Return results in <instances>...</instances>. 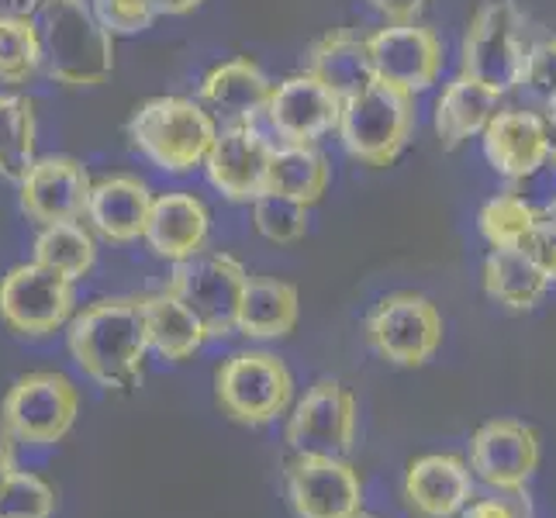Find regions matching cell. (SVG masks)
I'll list each match as a JSON object with an SVG mask.
<instances>
[{
  "mask_svg": "<svg viewBox=\"0 0 556 518\" xmlns=\"http://www.w3.org/2000/svg\"><path fill=\"white\" fill-rule=\"evenodd\" d=\"M66 345L73 363L104 391L136 388L149 339L139 298H104L70 318Z\"/></svg>",
  "mask_w": 556,
  "mask_h": 518,
  "instance_id": "cell-1",
  "label": "cell"
},
{
  "mask_svg": "<svg viewBox=\"0 0 556 518\" xmlns=\"http://www.w3.org/2000/svg\"><path fill=\"white\" fill-rule=\"evenodd\" d=\"M31 17L55 84L84 90L101 87L114 73V38L93 14L90 0H35Z\"/></svg>",
  "mask_w": 556,
  "mask_h": 518,
  "instance_id": "cell-2",
  "label": "cell"
},
{
  "mask_svg": "<svg viewBox=\"0 0 556 518\" xmlns=\"http://www.w3.org/2000/svg\"><path fill=\"white\" fill-rule=\"evenodd\" d=\"M336 131L353 160L391 166L415 131V93L370 80L363 90L342 98Z\"/></svg>",
  "mask_w": 556,
  "mask_h": 518,
  "instance_id": "cell-3",
  "label": "cell"
},
{
  "mask_svg": "<svg viewBox=\"0 0 556 518\" xmlns=\"http://www.w3.org/2000/svg\"><path fill=\"white\" fill-rule=\"evenodd\" d=\"M215 136V118L187 98H152L139 104L128 122V139L163 173H190L204 166Z\"/></svg>",
  "mask_w": 556,
  "mask_h": 518,
  "instance_id": "cell-4",
  "label": "cell"
},
{
  "mask_svg": "<svg viewBox=\"0 0 556 518\" xmlns=\"http://www.w3.org/2000/svg\"><path fill=\"white\" fill-rule=\"evenodd\" d=\"M80 391L60 370H35L14 380L0 405V429L14 443L52 446L73 429Z\"/></svg>",
  "mask_w": 556,
  "mask_h": 518,
  "instance_id": "cell-5",
  "label": "cell"
},
{
  "mask_svg": "<svg viewBox=\"0 0 556 518\" xmlns=\"http://www.w3.org/2000/svg\"><path fill=\"white\" fill-rule=\"evenodd\" d=\"M526 52L529 46L522 11L511 0H491V4L477 8V14L470 17L459 66H464V76H470V80L497 93H508L519 87Z\"/></svg>",
  "mask_w": 556,
  "mask_h": 518,
  "instance_id": "cell-6",
  "label": "cell"
},
{
  "mask_svg": "<svg viewBox=\"0 0 556 518\" xmlns=\"http://www.w3.org/2000/svg\"><path fill=\"white\" fill-rule=\"evenodd\" d=\"M218 405L242 426H270L294 401V377L287 363L266 350L228 356L215 374Z\"/></svg>",
  "mask_w": 556,
  "mask_h": 518,
  "instance_id": "cell-7",
  "label": "cell"
},
{
  "mask_svg": "<svg viewBox=\"0 0 556 518\" xmlns=\"http://www.w3.org/2000/svg\"><path fill=\"white\" fill-rule=\"evenodd\" d=\"M249 274L228 253H198L184 263H174L166 291H174L204 325L207 339H228L239 329V308Z\"/></svg>",
  "mask_w": 556,
  "mask_h": 518,
  "instance_id": "cell-8",
  "label": "cell"
},
{
  "mask_svg": "<svg viewBox=\"0 0 556 518\" xmlns=\"http://www.w3.org/2000/svg\"><path fill=\"white\" fill-rule=\"evenodd\" d=\"M76 308L73 280L42 263H22L0 280V321L14 336L46 339L70 325Z\"/></svg>",
  "mask_w": 556,
  "mask_h": 518,
  "instance_id": "cell-9",
  "label": "cell"
},
{
  "mask_svg": "<svg viewBox=\"0 0 556 518\" xmlns=\"http://www.w3.org/2000/svg\"><path fill=\"white\" fill-rule=\"evenodd\" d=\"M367 339L394 367H426L443 345V315L429 298L397 291L377 301L367 318Z\"/></svg>",
  "mask_w": 556,
  "mask_h": 518,
  "instance_id": "cell-10",
  "label": "cell"
},
{
  "mask_svg": "<svg viewBox=\"0 0 556 518\" xmlns=\"http://www.w3.org/2000/svg\"><path fill=\"white\" fill-rule=\"evenodd\" d=\"M356 443V397L339 380H315L291 418H287V446L294 456H336L346 459Z\"/></svg>",
  "mask_w": 556,
  "mask_h": 518,
  "instance_id": "cell-11",
  "label": "cell"
},
{
  "mask_svg": "<svg viewBox=\"0 0 556 518\" xmlns=\"http://www.w3.org/2000/svg\"><path fill=\"white\" fill-rule=\"evenodd\" d=\"M374 80L401 87L408 93L429 90L443 73V46L432 28L418 22L388 25L367 38Z\"/></svg>",
  "mask_w": 556,
  "mask_h": 518,
  "instance_id": "cell-12",
  "label": "cell"
},
{
  "mask_svg": "<svg viewBox=\"0 0 556 518\" xmlns=\"http://www.w3.org/2000/svg\"><path fill=\"white\" fill-rule=\"evenodd\" d=\"M90 173L73 156H35L28 173L17 180L22 211L38 225H60L87 218Z\"/></svg>",
  "mask_w": 556,
  "mask_h": 518,
  "instance_id": "cell-13",
  "label": "cell"
},
{
  "mask_svg": "<svg viewBox=\"0 0 556 518\" xmlns=\"http://www.w3.org/2000/svg\"><path fill=\"white\" fill-rule=\"evenodd\" d=\"M287 497L298 518H350L363 508V481L346 459L294 456L287 467Z\"/></svg>",
  "mask_w": 556,
  "mask_h": 518,
  "instance_id": "cell-14",
  "label": "cell"
},
{
  "mask_svg": "<svg viewBox=\"0 0 556 518\" xmlns=\"http://www.w3.org/2000/svg\"><path fill=\"white\" fill-rule=\"evenodd\" d=\"M339 111L342 101L329 87L318 84L312 73H298L274 87L263 114L283 146H315L339 125Z\"/></svg>",
  "mask_w": 556,
  "mask_h": 518,
  "instance_id": "cell-15",
  "label": "cell"
},
{
  "mask_svg": "<svg viewBox=\"0 0 556 518\" xmlns=\"http://www.w3.org/2000/svg\"><path fill=\"white\" fill-rule=\"evenodd\" d=\"M274 146L260 136L256 125L222 128L204 160L211 187L236 204H253L266 190V166Z\"/></svg>",
  "mask_w": 556,
  "mask_h": 518,
  "instance_id": "cell-16",
  "label": "cell"
},
{
  "mask_svg": "<svg viewBox=\"0 0 556 518\" xmlns=\"http://www.w3.org/2000/svg\"><path fill=\"white\" fill-rule=\"evenodd\" d=\"M470 467L488 488H526L540 467V435L526 421L494 418L470 439Z\"/></svg>",
  "mask_w": 556,
  "mask_h": 518,
  "instance_id": "cell-17",
  "label": "cell"
},
{
  "mask_svg": "<svg viewBox=\"0 0 556 518\" xmlns=\"http://www.w3.org/2000/svg\"><path fill=\"white\" fill-rule=\"evenodd\" d=\"M211 236V211L201 198L169 190V194L152 198L149 222H146V242L149 249L166 263H184L198 256Z\"/></svg>",
  "mask_w": 556,
  "mask_h": 518,
  "instance_id": "cell-18",
  "label": "cell"
},
{
  "mask_svg": "<svg viewBox=\"0 0 556 518\" xmlns=\"http://www.w3.org/2000/svg\"><path fill=\"white\" fill-rule=\"evenodd\" d=\"M405 497L418 518H453L473 497L470 467L453 453L418 456L405 477Z\"/></svg>",
  "mask_w": 556,
  "mask_h": 518,
  "instance_id": "cell-19",
  "label": "cell"
},
{
  "mask_svg": "<svg viewBox=\"0 0 556 518\" xmlns=\"http://www.w3.org/2000/svg\"><path fill=\"white\" fill-rule=\"evenodd\" d=\"M149 207H152V190L139 177L114 173V177L93 180L87 201V222L101 239L128 245L146 236Z\"/></svg>",
  "mask_w": 556,
  "mask_h": 518,
  "instance_id": "cell-20",
  "label": "cell"
},
{
  "mask_svg": "<svg viewBox=\"0 0 556 518\" xmlns=\"http://www.w3.org/2000/svg\"><path fill=\"white\" fill-rule=\"evenodd\" d=\"M270 93L274 80L253 60L218 63L201 80V104L228 125H256V118L270 104Z\"/></svg>",
  "mask_w": 556,
  "mask_h": 518,
  "instance_id": "cell-21",
  "label": "cell"
},
{
  "mask_svg": "<svg viewBox=\"0 0 556 518\" xmlns=\"http://www.w3.org/2000/svg\"><path fill=\"white\" fill-rule=\"evenodd\" d=\"M481 136L488 163L505 180L519 177L549 152V128L532 111H497Z\"/></svg>",
  "mask_w": 556,
  "mask_h": 518,
  "instance_id": "cell-22",
  "label": "cell"
},
{
  "mask_svg": "<svg viewBox=\"0 0 556 518\" xmlns=\"http://www.w3.org/2000/svg\"><path fill=\"white\" fill-rule=\"evenodd\" d=\"M497 111H502V93L459 73L435 101V136L443 149H456L470 136H481Z\"/></svg>",
  "mask_w": 556,
  "mask_h": 518,
  "instance_id": "cell-23",
  "label": "cell"
},
{
  "mask_svg": "<svg viewBox=\"0 0 556 518\" xmlns=\"http://www.w3.org/2000/svg\"><path fill=\"white\" fill-rule=\"evenodd\" d=\"M139 304H142V318H146L149 350L160 353L163 359L184 363L207 342L204 325L174 291L146 294V298H139Z\"/></svg>",
  "mask_w": 556,
  "mask_h": 518,
  "instance_id": "cell-24",
  "label": "cell"
},
{
  "mask_svg": "<svg viewBox=\"0 0 556 518\" xmlns=\"http://www.w3.org/2000/svg\"><path fill=\"white\" fill-rule=\"evenodd\" d=\"M304 73H312L315 80L329 87L339 101L350 98V93L363 90L374 80L367 38H359L346 28L318 38L308 52V70Z\"/></svg>",
  "mask_w": 556,
  "mask_h": 518,
  "instance_id": "cell-25",
  "label": "cell"
},
{
  "mask_svg": "<svg viewBox=\"0 0 556 518\" xmlns=\"http://www.w3.org/2000/svg\"><path fill=\"white\" fill-rule=\"evenodd\" d=\"M298 287L277 280V277H249L242 308H239V329L245 339H283L298 325Z\"/></svg>",
  "mask_w": 556,
  "mask_h": 518,
  "instance_id": "cell-26",
  "label": "cell"
},
{
  "mask_svg": "<svg viewBox=\"0 0 556 518\" xmlns=\"http://www.w3.org/2000/svg\"><path fill=\"white\" fill-rule=\"evenodd\" d=\"M329 180H332L329 160L315 146H280L270 152L263 194H280L312 207L325 198Z\"/></svg>",
  "mask_w": 556,
  "mask_h": 518,
  "instance_id": "cell-27",
  "label": "cell"
},
{
  "mask_svg": "<svg viewBox=\"0 0 556 518\" xmlns=\"http://www.w3.org/2000/svg\"><path fill=\"white\" fill-rule=\"evenodd\" d=\"M546 287L549 277L519 249H491L484 263V291L491 301L505 304L511 312H529L543 301Z\"/></svg>",
  "mask_w": 556,
  "mask_h": 518,
  "instance_id": "cell-28",
  "label": "cell"
},
{
  "mask_svg": "<svg viewBox=\"0 0 556 518\" xmlns=\"http://www.w3.org/2000/svg\"><path fill=\"white\" fill-rule=\"evenodd\" d=\"M35 263H42L76 283L98 263V242H93L90 228H84V222L42 225V232L35 239Z\"/></svg>",
  "mask_w": 556,
  "mask_h": 518,
  "instance_id": "cell-29",
  "label": "cell"
},
{
  "mask_svg": "<svg viewBox=\"0 0 556 518\" xmlns=\"http://www.w3.org/2000/svg\"><path fill=\"white\" fill-rule=\"evenodd\" d=\"M35 104L22 93H0V180L17 184L35 163Z\"/></svg>",
  "mask_w": 556,
  "mask_h": 518,
  "instance_id": "cell-30",
  "label": "cell"
},
{
  "mask_svg": "<svg viewBox=\"0 0 556 518\" xmlns=\"http://www.w3.org/2000/svg\"><path fill=\"white\" fill-rule=\"evenodd\" d=\"M42 35L31 14H0V84L25 87L42 73Z\"/></svg>",
  "mask_w": 556,
  "mask_h": 518,
  "instance_id": "cell-31",
  "label": "cell"
},
{
  "mask_svg": "<svg viewBox=\"0 0 556 518\" xmlns=\"http://www.w3.org/2000/svg\"><path fill=\"white\" fill-rule=\"evenodd\" d=\"M308 204L280 198V194H260L253 201V225L256 232L274 245H291L308 236Z\"/></svg>",
  "mask_w": 556,
  "mask_h": 518,
  "instance_id": "cell-32",
  "label": "cell"
},
{
  "mask_svg": "<svg viewBox=\"0 0 556 518\" xmlns=\"http://www.w3.org/2000/svg\"><path fill=\"white\" fill-rule=\"evenodd\" d=\"M505 194L519 201L532 218L556 215V149H549L540 163L519 177H511Z\"/></svg>",
  "mask_w": 556,
  "mask_h": 518,
  "instance_id": "cell-33",
  "label": "cell"
},
{
  "mask_svg": "<svg viewBox=\"0 0 556 518\" xmlns=\"http://www.w3.org/2000/svg\"><path fill=\"white\" fill-rule=\"evenodd\" d=\"M55 511V491L42 477L14 470L0 491V518H49Z\"/></svg>",
  "mask_w": 556,
  "mask_h": 518,
  "instance_id": "cell-34",
  "label": "cell"
},
{
  "mask_svg": "<svg viewBox=\"0 0 556 518\" xmlns=\"http://www.w3.org/2000/svg\"><path fill=\"white\" fill-rule=\"evenodd\" d=\"M529 222H532L529 211L508 194H497L481 207V232L494 249H511Z\"/></svg>",
  "mask_w": 556,
  "mask_h": 518,
  "instance_id": "cell-35",
  "label": "cell"
},
{
  "mask_svg": "<svg viewBox=\"0 0 556 518\" xmlns=\"http://www.w3.org/2000/svg\"><path fill=\"white\" fill-rule=\"evenodd\" d=\"M519 87L535 104H543L549 114H556V38H546V42L526 52Z\"/></svg>",
  "mask_w": 556,
  "mask_h": 518,
  "instance_id": "cell-36",
  "label": "cell"
},
{
  "mask_svg": "<svg viewBox=\"0 0 556 518\" xmlns=\"http://www.w3.org/2000/svg\"><path fill=\"white\" fill-rule=\"evenodd\" d=\"M90 8L111 35H136L156 22L152 0H90Z\"/></svg>",
  "mask_w": 556,
  "mask_h": 518,
  "instance_id": "cell-37",
  "label": "cell"
},
{
  "mask_svg": "<svg viewBox=\"0 0 556 518\" xmlns=\"http://www.w3.org/2000/svg\"><path fill=\"white\" fill-rule=\"evenodd\" d=\"M511 249H519V253L540 266L549 280H556V215L532 218Z\"/></svg>",
  "mask_w": 556,
  "mask_h": 518,
  "instance_id": "cell-38",
  "label": "cell"
},
{
  "mask_svg": "<svg viewBox=\"0 0 556 518\" xmlns=\"http://www.w3.org/2000/svg\"><path fill=\"white\" fill-rule=\"evenodd\" d=\"M494 497L467 502L459 518H532V502L526 488H494Z\"/></svg>",
  "mask_w": 556,
  "mask_h": 518,
  "instance_id": "cell-39",
  "label": "cell"
},
{
  "mask_svg": "<svg viewBox=\"0 0 556 518\" xmlns=\"http://www.w3.org/2000/svg\"><path fill=\"white\" fill-rule=\"evenodd\" d=\"M370 4L388 17L391 25H401V22H415V17L426 11L429 0H370Z\"/></svg>",
  "mask_w": 556,
  "mask_h": 518,
  "instance_id": "cell-40",
  "label": "cell"
},
{
  "mask_svg": "<svg viewBox=\"0 0 556 518\" xmlns=\"http://www.w3.org/2000/svg\"><path fill=\"white\" fill-rule=\"evenodd\" d=\"M201 4H204V0H152V8H156V17H160V14L180 17V14L198 11Z\"/></svg>",
  "mask_w": 556,
  "mask_h": 518,
  "instance_id": "cell-41",
  "label": "cell"
},
{
  "mask_svg": "<svg viewBox=\"0 0 556 518\" xmlns=\"http://www.w3.org/2000/svg\"><path fill=\"white\" fill-rule=\"evenodd\" d=\"M14 453H11V439L0 432V491H4V484L11 481V473H14Z\"/></svg>",
  "mask_w": 556,
  "mask_h": 518,
  "instance_id": "cell-42",
  "label": "cell"
},
{
  "mask_svg": "<svg viewBox=\"0 0 556 518\" xmlns=\"http://www.w3.org/2000/svg\"><path fill=\"white\" fill-rule=\"evenodd\" d=\"M35 0H0V14H31Z\"/></svg>",
  "mask_w": 556,
  "mask_h": 518,
  "instance_id": "cell-43",
  "label": "cell"
},
{
  "mask_svg": "<svg viewBox=\"0 0 556 518\" xmlns=\"http://www.w3.org/2000/svg\"><path fill=\"white\" fill-rule=\"evenodd\" d=\"M350 518H377V515H367V511L359 508V511H356V515H350Z\"/></svg>",
  "mask_w": 556,
  "mask_h": 518,
  "instance_id": "cell-44",
  "label": "cell"
}]
</instances>
